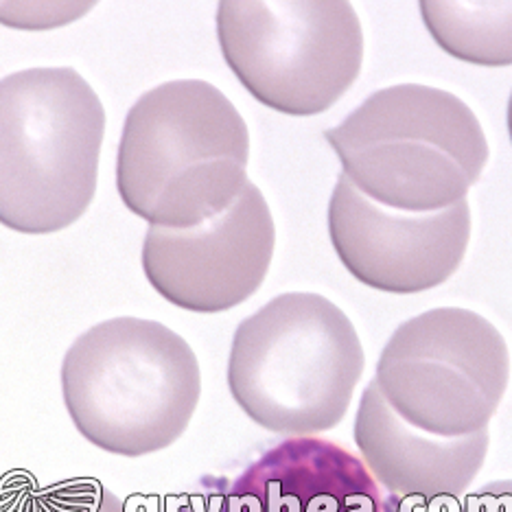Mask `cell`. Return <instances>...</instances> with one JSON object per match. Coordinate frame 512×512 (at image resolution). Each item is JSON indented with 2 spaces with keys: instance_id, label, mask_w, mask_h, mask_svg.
<instances>
[{
  "instance_id": "obj_12",
  "label": "cell",
  "mask_w": 512,
  "mask_h": 512,
  "mask_svg": "<svg viewBox=\"0 0 512 512\" xmlns=\"http://www.w3.org/2000/svg\"><path fill=\"white\" fill-rule=\"evenodd\" d=\"M421 16L447 55L475 66H512V3L421 0Z\"/></svg>"
},
{
  "instance_id": "obj_4",
  "label": "cell",
  "mask_w": 512,
  "mask_h": 512,
  "mask_svg": "<svg viewBox=\"0 0 512 512\" xmlns=\"http://www.w3.org/2000/svg\"><path fill=\"white\" fill-rule=\"evenodd\" d=\"M324 138L355 189L403 213L467 200L488 162L484 130L467 103L421 84L377 90Z\"/></svg>"
},
{
  "instance_id": "obj_2",
  "label": "cell",
  "mask_w": 512,
  "mask_h": 512,
  "mask_svg": "<svg viewBox=\"0 0 512 512\" xmlns=\"http://www.w3.org/2000/svg\"><path fill=\"white\" fill-rule=\"evenodd\" d=\"M62 392L77 432L123 458L171 447L200 403L193 348L154 320L114 318L81 333L62 362Z\"/></svg>"
},
{
  "instance_id": "obj_1",
  "label": "cell",
  "mask_w": 512,
  "mask_h": 512,
  "mask_svg": "<svg viewBox=\"0 0 512 512\" xmlns=\"http://www.w3.org/2000/svg\"><path fill=\"white\" fill-rule=\"evenodd\" d=\"M250 134L232 101L202 79L145 92L123 125L116 189L149 226L191 228L246 189Z\"/></svg>"
},
{
  "instance_id": "obj_8",
  "label": "cell",
  "mask_w": 512,
  "mask_h": 512,
  "mask_svg": "<svg viewBox=\"0 0 512 512\" xmlns=\"http://www.w3.org/2000/svg\"><path fill=\"white\" fill-rule=\"evenodd\" d=\"M151 512H427V506L388 493L364 460L337 442L296 436L239 475H208Z\"/></svg>"
},
{
  "instance_id": "obj_9",
  "label": "cell",
  "mask_w": 512,
  "mask_h": 512,
  "mask_svg": "<svg viewBox=\"0 0 512 512\" xmlns=\"http://www.w3.org/2000/svg\"><path fill=\"white\" fill-rule=\"evenodd\" d=\"M276 246L274 219L259 186L246 189L224 213L191 228L149 226L143 272L171 305L221 313L259 292Z\"/></svg>"
},
{
  "instance_id": "obj_6",
  "label": "cell",
  "mask_w": 512,
  "mask_h": 512,
  "mask_svg": "<svg viewBox=\"0 0 512 512\" xmlns=\"http://www.w3.org/2000/svg\"><path fill=\"white\" fill-rule=\"evenodd\" d=\"M217 40L243 88L289 116L327 112L364 62L362 22L344 0H224Z\"/></svg>"
},
{
  "instance_id": "obj_7",
  "label": "cell",
  "mask_w": 512,
  "mask_h": 512,
  "mask_svg": "<svg viewBox=\"0 0 512 512\" xmlns=\"http://www.w3.org/2000/svg\"><path fill=\"white\" fill-rule=\"evenodd\" d=\"M508 379L504 335L480 313L442 307L392 333L372 381L403 421L427 434L458 438L488 427Z\"/></svg>"
},
{
  "instance_id": "obj_15",
  "label": "cell",
  "mask_w": 512,
  "mask_h": 512,
  "mask_svg": "<svg viewBox=\"0 0 512 512\" xmlns=\"http://www.w3.org/2000/svg\"><path fill=\"white\" fill-rule=\"evenodd\" d=\"M506 121H508V134H510V143H512V92H510V99H508V116H506Z\"/></svg>"
},
{
  "instance_id": "obj_5",
  "label": "cell",
  "mask_w": 512,
  "mask_h": 512,
  "mask_svg": "<svg viewBox=\"0 0 512 512\" xmlns=\"http://www.w3.org/2000/svg\"><path fill=\"white\" fill-rule=\"evenodd\" d=\"M106 110L75 68H29L0 79V224L53 235L97 193Z\"/></svg>"
},
{
  "instance_id": "obj_3",
  "label": "cell",
  "mask_w": 512,
  "mask_h": 512,
  "mask_svg": "<svg viewBox=\"0 0 512 512\" xmlns=\"http://www.w3.org/2000/svg\"><path fill=\"white\" fill-rule=\"evenodd\" d=\"M364 348L346 313L309 292L281 294L232 337L228 388L267 432L313 436L346 416L364 372Z\"/></svg>"
},
{
  "instance_id": "obj_11",
  "label": "cell",
  "mask_w": 512,
  "mask_h": 512,
  "mask_svg": "<svg viewBox=\"0 0 512 512\" xmlns=\"http://www.w3.org/2000/svg\"><path fill=\"white\" fill-rule=\"evenodd\" d=\"M353 436L368 471L388 493L427 508L467 493L488 453V427L458 438L421 432L392 410L375 381L359 401Z\"/></svg>"
},
{
  "instance_id": "obj_10",
  "label": "cell",
  "mask_w": 512,
  "mask_h": 512,
  "mask_svg": "<svg viewBox=\"0 0 512 512\" xmlns=\"http://www.w3.org/2000/svg\"><path fill=\"white\" fill-rule=\"evenodd\" d=\"M337 259L359 283L386 294H421L458 272L471 239L462 200L436 213H403L370 200L344 173L329 202Z\"/></svg>"
},
{
  "instance_id": "obj_14",
  "label": "cell",
  "mask_w": 512,
  "mask_h": 512,
  "mask_svg": "<svg viewBox=\"0 0 512 512\" xmlns=\"http://www.w3.org/2000/svg\"><path fill=\"white\" fill-rule=\"evenodd\" d=\"M458 512H512V480L482 486L462 499Z\"/></svg>"
},
{
  "instance_id": "obj_13",
  "label": "cell",
  "mask_w": 512,
  "mask_h": 512,
  "mask_svg": "<svg viewBox=\"0 0 512 512\" xmlns=\"http://www.w3.org/2000/svg\"><path fill=\"white\" fill-rule=\"evenodd\" d=\"M7 512H127V508L101 482L84 477L20 497L18 506Z\"/></svg>"
}]
</instances>
